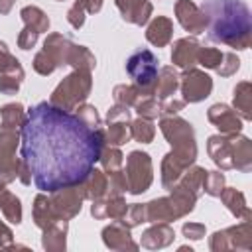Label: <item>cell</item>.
<instances>
[{
	"label": "cell",
	"instance_id": "6da1fadb",
	"mask_svg": "<svg viewBox=\"0 0 252 252\" xmlns=\"http://www.w3.org/2000/svg\"><path fill=\"white\" fill-rule=\"evenodd\" d=\"M100 150V134L79 116L47 102L28 110L22 124V158L39 191L83 183Z\"/></svg>",
	"mask_w": 252,
	"mask_h": 252
},
{
	"label": "cell",
	"instance_id": "7a4b0ae2",
	"mask_svg": "<svg viewBox=\"0 0 252 252\" xmlns=\"http://www.w3.org/2000/svg\"><path fill=\"white\" fill-rule=\"evenodd\" d=\"M126 69H128L130 77L134 79V83L150 85L158 75V59H156V55L152 51L140 49V51H136V53H132L128 57Z\"/></svg>",
	"mask_w": 252,
	"mask_h": 252
}]
</instances>
